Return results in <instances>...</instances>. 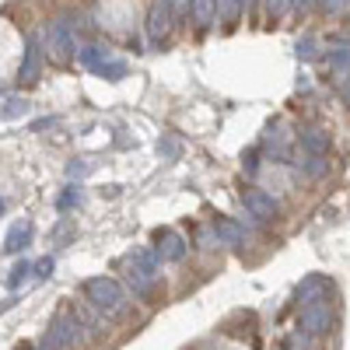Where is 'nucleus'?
<instances>
[{
  "label": "nucleus",
  "instance_id": "27",
  "mask_svg": "<svg viewBox=\"0 0 350 350\" xmlns=\"http://www.w3.org/2000/svg\"><path fill=\"white\" fill-rule=\"evenodd\" d=\"M319 4H323L326 14H340L343 8H350V0H319Z\"/></svg>",
  "mask_w": 350,
  "mask_h": 350
},
{
  "label": "nucleus",
  "instance_id": "12",
  "mask_svg": "<svg viewBox=\"0 0 350 350\" xmlns=\"http://www.w3.org/2000/svg\"><path fill=\"white\" fill-rule=\"evenodd\" d=\"M32 231H36V228H32V221H18V224L8 231L4 249H8V252H21L28 242H32Z\"/></svg>",
  "mask_w": 350,
  "mask_h": 350
},
{
  "label": "nucleus",
  "instance_id": "8",
  "mask_svg": "<svg viewBox=\"0 0 350 350\" xmlns=\"http://www.w3.org/2000/svg\"><path fill=\"white\" fill-rule=\"evenodd\" d=\"M39 70H42V49H39V36H28V46H25V56H21V70L18 77L25 84L39 81Z\"/></svg>",
  "mask_w": 350,
  "mask_h": 350
},
{
  "label": "nucleus",
  "instance_id": "5",
  "mask_svg": "<svg viewBox=\"0 0 350 350\" xmlns=\"http://www.w3.org/2000/svg\"><path fill=\"white\" fill-rule=\"evenodd\" d=\"M46 46H49V53L56 56V60H70V53L77 49V39H74V32H70V21H67V18L53 21L49 36H46Z\"/></svg>",
  "mask_w": 350,
  "mask_h": 350
},
{
  "label": "nucleus",
  "instance_id": "34",
  "mask_svg": "<svg viewBox=\"0 0 350 350\" xmlns=\"http://www.w3.org/2000/svg\"><path fill=\"white\" fill-rule=\"evenodd\" d=\"M0 211H4V200H0Z\"/></svg>",
  "mask_w": 350,
  "mask_h": 350
},
{
  "label": "nucleus",
  "instance_id": "18",
  "mask_svg": "<svg viewBox=\"0 0 350 350\" xmlns=\"http://www.w3.org/2000/svg\"><path fill=\"white\" fill-rule=\"evenodd\" d=\"M98 77H109V81H120V77H126V64H123V60H112V64H105V67L98 70Z\"/></svg>",
  "mask_w": 350,
  "mask_h": 350
},
{
  "label": "nucleus",
  "instance_id": "31",
  "mask_svg": "<svg viewBox=\"0 0 350 350\" xmlns=\"http://www.w3.org/2000/svg\"><path fill=\"white\" fill-rule=\"evenodd\" d=\"M312 8V0H291V14H305Z\"/></svg>",
  "mask_w": 350,
  "mask_h": 350
},
{
  "label": "nucleus",
  "instance_id": "3",
  "mask_svg": "<svg viewBox=\"0 0 350 350\" xmlns=\"http://www.w3.org/2000/svg\"><path fill=\"white\" fill-rule=\"evenodd\" d=\"M81 333V319L70 315V312H56L53 323H49V333L42 340V350H60V347H70Z\"/></svg>",
  "mask_w": 350,
  "mask_h": 350
},
{
  "label": "nucleus",
  "instance_id": "2",
  "mask_svg": "<svg viewBox=\"0 0 350 350\" xmlns=\"http://www.w3.org/2000/svg\"><path fill=\"white\" fill-rule=\"evenodd\" d=\"M84 298L92 301L98 312H105V315H120L126 308V291L120 287V280H112V277H92L84 284Z\"/></svg>",
  "mask_w": 350,
  "mask_h": 350
},
{
  "label": "nucleus",
  "instance_id": "28",
  "mask_svg": "<svg viewBox=\"0 0 350 350\" xmlns=\"http://www.w3.org/2000/svg\"><path fill=\"white\" fill-rule=\"evenodd\" d=\"M70 235H74V228H70L67 221H64V224H56V228H53V239H56V242H67Z\"/></svg>",
  "mask_w": 350,
  "mask_h": 350
},
{
  "label": "nucleus",
  "instance_id": "1",
  "mask_svg": "<svg viewBox=\"0 0 350 350\" xmlns=\"http://www.w3.org/2000/svg\"><path fill=\"white\" fill-rule=\"evenodd\" d=\"M158 267H161V256L158 249H133L126 256V280L133 287V295H148L158 280Z\"/></svg>",
  "mask_w": 350,
  "mask_h": 350
},
{
  "label": "nucleus",
  "instance_id": "21",
  "mask_svg": "<svg viewBox=\"0 0 350 350\" xmlns=\"http://www.w3.org/2000/svg\"><path fill=\"white\" fill-rule=\"evenodd\" d=\"M284 347H287V350H312V336L298 329L295 336H287V340H284Z\"/></svg>",
  "mask_w": 350,
  "mask_h": 350
},
{
  "label": "nucleus",
  "instance_id": "13",
  "mask_svg": "<svg viewBox=\"0 0 350 350\" xmlns=\"http://www.w3.org/2000/svg\"><path fill=\"white\" fill-rule=\"evenodd\" d=\"M214 231H217V242H221V245H242V242H245V231H242L235 221H228V217L214 221Z\"/></svg>",
  "mask_w": 350,
  "mask_h": 350
},
{
  "label": "nucleus",
  "instance_id": "32",
  "mask_svg": "<svg viewBox=\"0 0 350 350\" xmlns=\"http://www.w3.org/2000/svg\"><path fill=\"white\" fill-rule=\"evenodd\" d=\"M343 98H347V102H350V88H347V92H343Z\"/></svg>",
  "mask_w": 350,
  "mask_h": 350
},
{
  "label": "nucleus",
  "instance_id": "24",
  "mask_svg": "<svg viewBox=\"0 0 350 350\" xmlns=\"http://www.w3.org/2000/svg\"><path fill=\"white\" fill-rule=\"evenodd\" d=\"M74 203H81V193H77V189L70 186L67 193H60V200H56V207H60V211H70Z\"/></svg>",
  "mask_w": 350,
  "mask_h": 350
},
{
  "label": "nucleus",
  "instance_id": "26",
  "mask_svg": "<svg viewBox=\"0 0 350 350\" xmlns=\"http://www.w3.org/2000/svg\"><path fill=\"white\" fill-rule=\"evenodd\" d=\"M28 273H32V267H28V262H18V267L11 270V277H8V284H11V287H18V284H21Z\"/></svg>",
  "mask_w": 350,
  "mask_h": 350
},
{
  "label": "nucleus",
  "instance_id": "14",
  "mask_svg": "<svg viewBox=\"0 0 350 350\" xmlns=\"http://www.w3.org/2000/svg\"><path fill=\"white\" fill-rule=\"evenodd\" d=\"M301 144L312 154H326L329 151V133L326 130H301Z\"/></svg>",
  "mask_w": 350,
  "mask_h": 350
},
{
  "label": "nucleus",
  "instance_id": "6",
  "mask_svg": "<svg viewBox=\"0 0 350 350\" xmlns=\"http://www.w3.org/2000/svg\"><path fill=\"white\" fill-rule=\"evenodd\" d=\"M172 8H168V0H151L148 4V36L151 42H161L168 36V28H172Z\"/></svg>",
  "mask_w": 350,
  "mask_h": 350
},
{
  "label": "nucleus",
  "instance_id": "23",
  "mask_svg": "<svg viewBox=\"0 0 350 350\" xmlns=\"http://www.w3.org/2000/svg\"><path fill=\"white\" fill-rule=\"evenodd\" d=\"M270 18H291V0H267Z\"/></svg>",
  "mask_w": 350,
  "mask_h": 350
},
{
  "label": "nucleus",
  "instance_id": "19",
  "mask_svg": "<svg viewBox=\"0 0 350 350\" xmlns=\"http://www.w3.org/2000/svg\"><path fill=\"white\" fill-rule=\"evenodd\" d=\"M329 67H336V70H343V74L350 77V49H336V53H329Z\"/></svg>",
  "mask_w": 350,
  "mask_h": 350
},
{
  "label": "nucleus",
  "instance_id": "4",
  "mask_svg": "<svg viewBox=\"0 0 350 350\" xmlns=\"http://www.w3.org/2000/svg\"><path fill=\"white\" fill-rule=\"evenodd\" d=\"M329 326H333V308H329L326 301L301 305V312H298V329H301V333L323 336V333H329Z\"/></svg>",
  "mask_w": 350,
  "mask_h": 350
},
{
  "label": "nucleus",
  "instance_id": "7",
  "mask_svg": "<svg viewBox=\"0 0 350 350\" xmlns=\"http://www.w3.org/2000/svg\"><path fill=\"white\" fill-rule=\"evenodd\" d=\"M154 249H158V256L161 259H168V262H179V259H186V239L179 235V231H154Z\"/></svg>",
  "mask_w": 350,
  "mask_h": 350
},
{
  "label": "nucleus",
  "instance_id": "11",
  "mask_svg": "<svg viewBox=\"0 0 350 350\" xmlns=\"http://www.w3.org/2000/svg\"><path fill=\"white\" fill-rule=\"evenodd\" d=\"M77 60H81L88 70H95V74H98L105 64L116 60V56L109 53V46H84V49H77Z\"/></svg>",
  "mask_w": 350,
  "mask_h": 350
},
{
  "label": "nucleus",
  "instance_id": "33",
  "mask_svg": "<svg viewBox=\"0 0 350 350\" xmlns=\"http://www.w3.org/2000/svg\"><path fill=\"white\" fill-rule=\"evenodd\" d=\"M25 350H36V347H25ZM39 350H42V347H39Z\"/></svg>",
  "mask_w": 350,
  "mask_h": 350
},
{
  "label": "nucleus",
  "instance_id": "17",
  "mask_svg": "<svg viewBox=\"0 0 350 350\" xmlns=\"http://www.w3.org/2000/svg\"><path fill=\"white\" fill-rule=\"evenodd\" d=\"M25 112H28V102H25V98H8L4 109H0V116H4V120H18V116H25Z\"/></svg>",
  "mask_w": 350,
  "mask_h": 350
},
{
  "label": "nucleus",
  "instance_id": "9",
  "mask_svg": "<svg viewBox=\"0 0 350 350\" xmlns=\"http://www.w3.org/2000/svg\"><path fill=\"white\" fill-rule=\"evenodd\" d=\"M242 203H245V211H249L252 217H259V221L277 217V200H273L270 193H262V189H249V193L242 196Z\"/></svg>",
  "mask_w": 350,
  "mask_h": 350
},
{
  "label": "nucleus",
  "instance_id": "16",
  "mask_svg": "<svg viewBox=\"0 0 350 350\" xmlns=\"http://www.w3.org/2000/svg\"><path fill=\"white\" fill-rule=\"evenodd\" d=\"M301 168H305V175H312V179H323V175L329 172V161H326L323 154H308V158L301 161Z\"/></svg>",
  "mask_w": 350,
  "mask_h": 350
},
{
  "label": "nucleus",
  "instance_id": "29",
  "mask_svg": "<svg viewBox=\"0 0 350 350\" xmlns=\"http://www.w3.org/2000/svg\"><path fill=\"white\" fill-rule=\"evenodd\" d=\"M214 242H217V231H214V228H203V231H200V245H203V249H214Z\"/></svg>",
  "mask_w": 350,
  "mask_h": 350
},
{
  "label": "nucleus",
  "instance_id": "15",
  "mask_svg": "<svg viewBox=\"0 0 350 350\" xmlns=\"http://www.w3.org/2000/svg\"><path fill=\"white\" fill-rule=\"evenodd\" d=\"M217 18V0H193V21L200 28H207Z\"/></svg>",
  "mask_w": 350,
  "mask_h": 350
},
{
  "label": "nucleus",
  "instance_id": "22",
  "mask_svg": "<svg viewBox=\"0 0 350 350\" xmlns=\"http://www.w3.org/2000/svg\"><path fill=\"white\" fill-rule=\"evenodd\" d=\"M242 4H245V0H221V18L224 21H235L242 14Z\"/></svg>",
  "mask_w": 350,
  "mask_h": 350
},
{
  "label": "nucleus",
  "instance_id": "25",
  "mask_svg": "<svg viewBox=\"0 0 350 350\" xmlns=\"http://www.w3.org/2000/svg\"><path fill=\"white\" fill-rule=\"evenodd\" d=\"M168 8H172V18H186L193 11V0H168Z\"/></svg>",
  "mask_w": 350,
  "mask_h": 350
},
{
  "label": "nucleus",
  "instance_id": "20",
  "mask_svg": "<svg viewBox=\"0 0 350 350\" xmlns=\"http://www.w3.org/2000/svg\"><path fill=\"white\" fill-rule=\"evenodd\" d=\"M315 46H319V42H315L312 36H305V39H298V46H295V53H298V60H312V56L319 53Z\"/></svg>",
  "mask_w": 350,
  "mask_h": 350
},
{
  "label": "nucleus",
  "instance_id": "10",
  "mask_svg": "<svg viewBox=\"0 0 350 350\" xmlns=\"http://www.w3.org/2000/svg\"><path fill=\"white\" fill-rule=\"evenodd\" d=\"M326 295H329V280L326 277H305L301 287H298V301H305V305L326 301Z\"/></svg>",
  "mask_w": 350,
  "mask_h": 350
},
{
  "label": "nucleus",
  "instance_id": "30",
  "mask_svg": "<svg viewBox=\"0 0 350 350\" xmlns=\"http://www.w3.org/2000/svg\"><path fill=\"white\" fill-rule=\"evenodd\" d=\"M32 270H36V277H42V280H46V277L53 273V259H49V256H46V259H39Z\"/></svg>",
  "mask_w": 350,
  "mask_h": 350
}]
</instances>
